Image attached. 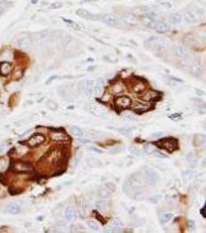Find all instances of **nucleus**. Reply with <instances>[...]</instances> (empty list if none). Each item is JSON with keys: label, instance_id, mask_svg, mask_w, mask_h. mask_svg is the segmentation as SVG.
I'll use <instances>...</instances> for the list:
<instances>
[{"label": "nucleus", "instance_id": "obj_1", "mask_svg": "<svg viewBox=\"0 0 206 233\" xmlns=\"http://www.w3.org/2000/svg\"><path fill=\"white\" fill-rule=\"evenodd\" d=\"M142 188H144V179L139 173H134L133 175H130L124 182V186H123L125 194L131 196V198H136L142 191Z\"/></svg>", "mask_w": 206, "mask_h": 233}, {"label": "nucleus", "instance_id": "obj_50", "mask_svg": "<svg viewBox=\"0 0 206 233\" xmlns=\"http://www.w3.org/2000/svg\"><path fill=\"white\" fill-rule=\"evenodd\" d=\"M163 136V133L162 131H158V133H153L151 134V137L152 139H158V137H162Z\"/></svg>", "mask_w": 206, "mask_h": 233}, {"label": "nucleus", "instance_id": "obj_33", "mask_svg": "<svg viewBox=\"0 0 206 233\" xmlns=\"http://www.w3.org/2000/svg\"><path fill=\"white\" fill-rule=\"evenodd\" d=\"M172 217H173V215H172V214H169V212H167V214H163V215L161 216V219H159V221H161V223L166 225L167 222H169V221L172 220Z\"/></svg>", "mask_w": 206, "mask_h": 233}, {"label": "nucleus", "instance_id": "obj_53", "mask_svg": "<svg viewBox=\"0 0 206 233\" xmlns=\"http://www.w3.org/2000/svg\"><path fill=\"white\" fill-rule=\"evenodd\" d=\"M61 6H63V4H61V3H55V4H52V5H50L52 9H59V8H61Z\"/></svg>", "mask_w": 206, "mask_h": 233}, {"label": "nucleus", "instance_id": "obj_2", "mask_svg": "<svg viewBox=\"0 0 206 233\" xmlns=\"http://www.w3.org/2000/svg\"><path fill=\"white\" fill-rule=\"evenodd\" d=\"M142 175H144V180L150 185H154L159 180L158 173L150 167H144L142 168Z\"/></svg>", "mask_w": 206, "mask_h": 233}, {"label": "nucleus", "instance_id": "obj_9", "mask_svg": "<svg viewBox=\"0 0 206 233\" xmlns=\"http://www.w3.org/2000/svg\"><path fill=\"white\" fill-rule=\"evenodd\" d=\"M77 44L76 39L74 37H71V36H65V37L61 39V45H63V48L65 50H71L75 48V45Z\"/></svg>", "mask_w": 206, "mask_h": 233}, {"label": "nucleus", "instance_id": "obj_28", "mask_svg": "<svg viewBox=\"0 0 206 233\" xmlns=\"http://www.w3.org/2000/svg\"><path fill=\"white\" fill-rule=\"evenodd\" d=\"M123 90H124V87H123V84H120V82H115V84L112 86L111 92L114 93V95H118V93H122Z\"/></svg>", "mask_w": 206, "mask_h": 233}, {"label": "nucleus", "instance_id": "obj_26", "mask_svg": "<svg viewBox=\"0 0 206 233\" xmlns=\"http://www.w3.org/2000/svg\"><path fill=\"white\" fill-rule=\"evenodd\" d=\"M52 36H53V33H52L50 31H42V32L36 34V37L41 41H47V39H50Z\"/></svg>", "mask_w": 206, "mask_h": 233}, {"label": "nucleus", "instance_id": "obj_57", "mask_svg": "<svg viewBox=\"0 0 206 233\" xmlns=\"http://www.w3.org/2000/svg\"><path fill=\"white\" fill-rule=\"evenodd\" d=\"M79 142L80 144H90L91 141H90L89 139H79Z\"/></svg>", "mask_w": 206, "mask_h": 233}, {"label": "nucleus", "instance_id": "obj_36", "mask_svg": "<svg viewBox=\"0 0 206 233\" xmlns=\"http://www.w3.org/2000/svg\"><path fill=\"white\" fill-rule=\"evenodd\" d=\"M86 162H87V164H89L90 167H101V166H102V162L98 161V159H92V158H89Z\"/></svg>", "mask_w": 206, "mask_h": 233}, {"label": "nucleus", "instance_id": "obj_24", "mask_svg": "<svg viewBox=\"0 0 206 233\" xmlns=\"http://www.w3.org/2000/svg\"><path fill=\"white\" fill-rule=\"evenodd\" d=\"M135 111H137V112H146V111H148L150 109V104L148 103H146V102H137L136 104H135V108H134Z\"/></svg>", "mask_w": 206, "mask_h": 233}, {"label": "nucleus", "instance_id": "obj_6", "mask_svg": "<svg viewBox=\"0 0 206 233\" xmlns=\"http://www.w3.org/2000/svg\"><path fill=\"white\" fill-rule=\"evenodd\" d=\"M45 141V137L43 134H34V135H32L28 140H27V145L31 147H34V146H39V145H42L43 142Z\"/></svg>", "mask_w": 206, "mask_h": 233}, {"label": "nucleus", "instance_id": "obj_21", "mask_svg": "<svg viewBox=\"0 0 206 233\" xmlns=\"http://www.w3.org/2000/svg\"><path fill=\"white\" fill-rule=\"evenodd\" d=\"M182 15H180L179 12H172L171 15H169V22H171L172 25H178L182 22Z\"/></svg>", "mask_w": 206, "mask_h": 233}, {"label": "nucleus", "instance_id": "obj_22", "mask_svg": "<svg viewBox=\"0 0 206 233\" xmlns=\"http://www.w3.org/2000/svg\"><path fill=\"white\" fill-rule=\"evenodd\" d=\"M15 44H16L19 48H21V49H26V48H28V47L31 45V44H30V41H28L27 38H25V37L19 38Z\"/></svg>", "mask_w": 206, "mask_h": 233}, {"label": "nucleus", "instance_id": "obj_20", "mask_svg": "<svg viewBox=\"0 0 206 233\" xmlns=\"http://www.w3.org/2000/svg\"><path fill=\"white\" fill-rule=\"evenodd\" d=\"M79 86H80V90H81V92L84 93V95H86L87 97H92V96H93V93H95V91H93V87L85 86V85H82L81 82L79 84Z\"/></svg>", "mask_w": 206, "mask_h": 233}, {"label": "nucleus", "instance_id": "obj_13", "mask_svg": "<svg viewBox=\"0 0 206 233\" xmlns=\"http://www.w3.org/2000/svg\"><path fill=\"white\" fill-rule=\"evenodd\" d=\"M153 30H156L157 32H159V33H167V32L171 31V26H169L167 22H164V21H157L156 25H154Z\"/></svg>", "mask_w": 206, "mask_h": 233}, {"label": "nucleus", "instance_id": "obj_8", "mask_svg": "<svg viewBox=\"0 0 206 233\" xmlns=\"http://www.w3.org/2000/svg\"><path fill=\"white\" fill-rule=\"evenodd\" d=\"M12 168H14L15 172H17V173H28V172H31V170L33 169V167L30 163L21 162V161H20V162H15Z\"/></svg>", "mask_w": 206, "mask_h": 233}, {"label": "nucleus", "instance_id": "obj_41", "mask_svg": "<svg viewBox=\"0 0 206 233\" xmlns=\"http://www.w3.org/2000/svg\"><path fill=\"white\" fill-rule=\"evenodd\" d=\"M47 107L49 108V109H52V111H55V109H58V103L54 102L53 100H48Z\"/></svg>", "mask_w": 206, "mask_h": 233}, {"label": "nucleus", "instance_id": "obj_18", "mask_svg": "<svg viewBox=\"0 0 206 233\" xmlns=\"http://www.w3.org/2000/svg\"><path fill=\"white\" fill-rule=\"evenodd\" d=\"M64 217L66 220H76L77 219V211L71 208V206H68L64 211Z\"/></svg>", "mask_w": 206, "mask_h": 233}, {"label": "nucleus", "instance_id": "obj_16", "mask_svg": "<svg viewBox=\"0 0 206 233\" xmlns=\"http://www.w3.org/2000/svg\"><path fill=\"white\" fill-rule=\"evenodd\" d=\"M12 70V66L9 61H1L0 63V75L1 76H8Z\"/></svg>", "mask_w": 206, "mask_h": 233}, {"label": "nucleus", "instance_id": "obj_35", "mask_svg": "<svg viewBox=\"0 0 206 233\" xmlns=\"http://www.w3.org/2000/svg\"><path fill=\"white\" fill-rule=\"evenodd\" d=\"M154 150L151 145H145V146L142 147V153H145V155H153L154 153Z\"/></svg>", "mask_w": 206, "mask_h": 233}, {"label": "nucleus", "instance_id": "obj_59", "mask_svg": "<svg viewBox=\"0 0 206 233\" xmlns=\"http://www.w3.org/2000/svg\"><path fill=\"white\" fill-rule=\"evenodd\" d=\"M5 150H6V146H5V145L3 144V145H0V152H3V151H5Z\"/></svg>", "mask_w": 206, "mask_h": 233}, {"label": "nucleus", "instance_id": "obj_42", "mask_svg": "<svg viewBox=\"0 0 206 233\" xmlns=\"http://www.w3.org/2000/svg\"><path fill=\"white\" fill-rule=\"evenodd\" d=\"M23 76V69H17L14 72V80H20Z\"/></svg>", "mask_w": 206, "mask_h": 233}, {"label": "nucleus", "instance_id": "obj_39", "mask_svg": "<svg viewBox=\"0 0 206 233\" xmlns=\"http://www.w3.org/2000/svg\"><path fill=\"white\" fill-rule=\"evenodd\" d=\"M134 128H135V126H130V125H129V126H124V128H114V129H115V130H118V131L123 133V134H129Z\"/></svg>", "mask_w": 206, "mask_h": 233}, {"label": "nucleus", "instance_id": "obj_10", "mask_svg": "<svg viewBox=\"0 0 206 233\" xmlns=\"http://www.w3.org/2000/svg\"><path fill=\"white\" fill-rule=\"evenodd\" d=\"M114 104L118 108H129L131 106V100L128 96H120V97H118L115 100Z\"/></svg>", "mask_w": 206, "mask_h": 233}, {"label": "nucleus", "instance_id": "obj_47", "mask_svg": "<svg viewBox=\"0 0 206 233\" xmlns=\"http://www.w3.org/2000/svg\"><path fill=\"white\" fill-rule=\"evenodd\" d=\"M71 231H73V232H84L85 231V227L81 226V225H76L75 227H71Z\"/></svg>", "mask_w": 206, "mask_h": 233}, {"label": "nucleus", "instance_id": "obj_25", "mask_svg": "<svg viewBox=\"0 0 206 233\" xmlns=\"http://www.w3.org/2000/svg\"><path fill=\"white\" fill-rule=\"evenodd\" d=\"M184 20L188 23H192V25L196 23V16H195V14L190 12V11H187V12L184 14Z\"/></svg>", "mask_w": 206, "mask_h": 233}, {"label": "nucleus", "instance_id": "obj_30", "mask_svg": "<svg viewBox=\"0 0 206 233\" xmlns=\"http://www.w3.org/2000/svg\"><path fill=\"white\" fill-rule=\"evenodd\" d=\"M111 191L108 190V189H106V188H101L100 190H98V196L101 199H109L111 198Z\"/></svg>", "mask_w": 206, "mask_h": 233}, {"label": "nucleus", "instance_id": "obj_4", "mask_svg": "<svg viewBox=\"0 0 206 233\" xmlns=\"http://www.w3.org/2000/svg\"><path fill=\"white\" fill-rule=\"evenodd\" d=\"M97 16H98L101 21H103L108 26H112V27H118L119 26V19L113 14H102V15H97Z\"/></svg>", "mask_w": 206, "mask_h": 233}, {"label": "nucleus", "instance_id": "obj_27", "mask_svg": "<svg viewBox=\"0 0 206 233\" xmlns=\"http://www.w3.org/2000/svg\"><path fill=\"white\" fill-rule=\"evenodd\" d=\"M183 174V177L187 179V180H190V179H194L195 177H196V172H195L194 169H187V170H184V172L182 173Z\"/></svg>", "mask_w": 206, "mask_h": 233}, {"label": "nucleus", "instance_id": "obj_60", "mask_svg": "<svg viewBox=\"0 0 206 233\" xmlns=\"http://www.w3.org/2000/svg\"><path fill=\"white\" fill-rule=\"evenodd\" d=\"M4 10H5V6H3V5H0V15H1V14L4 12Z\"/></svg>", "mask_w": 206, "mask_h": 233}, {"label": "nucleus", "instance_id": "obj_46", "mask_svg": "<svg viewBox=\"0 0 206 233\" xmlns=\"http://www.w3.org/2000/svg\"><path fill=\"white\" fill-rule=\"evenodd\" d=\"M96 82V86H100V87H103V85H104V82H106V79H104V77H103V76H101V77H98V79H97V81H95Z\"/></svg>", "mask_w": 206, "mask_h": 233}, {"label": "nucleus", "instance_id": "obj_43", "mask_svg": "<svg viewBox=\"0 0 206 233\" xmlns=\"http://www.w3.org/2000/svg\"><path fill=\"white\" fill-rule=\"evenodd\" d=\"M129 151H130V153L135 155V156H140V155L142 153V151H140V150H137V147H135V146L129 147Z\"/></svg>", "mask_w": 206, "mask_h": 233}, {"label": "nucleus", "instance_id": "obj_58", "mask_svg": "<svg viewBox=\"0 0 206 233\" xmlns=\"http://www.w3.org/2000/svg\"><path fill=\"white\" fill-rule=\"evenodd\" d=\"M120 147H117V148H114V150H111V153H118V152H119L120 151Z\"/></svg>", "mask_w": 206, "mask_h": 233}, {"label": "nucleus", "instance_id": "obj_44", "mask_svg": "<svg viewBox=\"0 0 206 233\" xmlns=\"http://www.w3.org/2000/svg\"><path fill=\"white\" fill-rule=\"evenodd\" d=\"M168 118L172 119V120H174V122H178V120L182 119V114H180V113H174V114H171Z\"/></svg>", "mask_w": 206, "mask_h": 233}, {"label": "nucleus", "instance_id": "obj_5", "mask_svg": "<svg viewBox=\"0 0 206 233\" xmlns=\"http://www.w3.org/2000/svg\"><path fill=\"white\" fill-rule=\"evenodd\" d=\"M145 44H146V47H148V48H151L153 50H162L164 47V43L162 41H159L157 37H150L146 41Z\"/></svg>", "mask_w": 206, "mask_h": 233}, {"label": "nucleus", "instance_id": "obj_17", "mask_svg": "<svg viewBox=\"0 0 206 233\" xmlns=\"http://www.w3.org/2000/svg\"><path fill=\"white\" fill-rule=\"evenodd\" d=\"M52 139L54 141H69V136L63 131H53L52 133Z\"/></svg>", "mask_w": 206, "mask_h": 233}, {"label": "nucleus", "instance_id": "obj_29", "mask_svg": "<svg viewBox=\"0 0 206 233\" xmlns=\"http://www.w3.org/2000/svg\"><path fill=\"white\" fill-rule=\"evenodd\" d=\"M70 131L75 136H82L84 135V130H82L80 126H77V125H71L70 126Z\"/></svg>", "mask_w": 206, "mask_h": 233}, {"label": "nucleus", "instance_id": "obj_12", "mask_svg": "<svg viewBox=\"0 0 206 233\" xmlns=\"http://www.w3.org/2000/svg\"><path fill=\"white\" fill-rule=\"evenodd\" d=\"M4 211L10 215H17L21 212V208H20V205L17 203H10L6 205V208L4 209Z\"/></svg>", "mask_w": 206, "mask_h": 233}, {"label": "nucleus", "instance_id": "obj_31", "mask_svg": "<svg viewBox=\"0 0 206 233\" xmlns=\"http://www.w3.org/2000/svg\"><path fill=\"white\" fill-rule=\"evenodd\" d=\"M86 225L89 226V228H90L91 231H93V232H98V231H100V225L97 223L96 221L90 220V221H87V223H86Z\"/></svg>", "mask_w": 206, "mask_h": 233}, {"label": "nucleus", "instance_id": "obj_49", "mask_svg": "<svg viewBox=\"0 0 206 233\" xmlns=\"http://www.w3.org/2000/svg\"><path fill=\"white\" fill-rule=\"evenodd\" d=\"M153 155H156V156L159 157V158H167V155L163 153V152H161V151H154Z\"/></svg>", "mask_w": 206, "mask_h": 233}, {"label": "nucleus", "instance_id": "obj_34", "mask_svg": "<svg viewBox=\"0 0 206 233\" xmlns=\"http://www.w3.org/2000/svg\"><path fill=\"white\" fill-rule=\"evenodd\" d=\"M194 142H195V146H201V145L204 146L205 145V135H196Z\"/></svg>", "mask_w": 206, "mask_h": 233}, {"label": "nucleus", "instance_id": "obj_48", "mask_svg": "<svg viewBox=\"0 0 206 233\" xmlns=\"http://www.w3.org/2000/svg\"><path fill=\"white\" fill-rule=\"evenodd\" d=\"M187 161L188 162H195V155H194V152H188L187 153Z\"/></svg>", "mask_w": 206, "mask_h": 233}, {"label": "nucleus", "instance_id": "obj_45", "mask_svg": "<svg viewBox=\"0 0 206 233\" xmlns=\"http://www.w3.org/2000/svg\"><path fill=\"white\" fill-rule=\"evenodd\" d=\"M104 188L109 190L111 193H113V191H115V189H117V188H115V184H114V183H111V182H108V183L106 184Z\"/></svg>", "mask_w": 206, "mask_h": 233}, {"label": "nucleus", "instance_id": "obj_32", "mask_svg": "<svg viewBox=\"0 0 206 233\" xmlns=\"http://www.w3.org/2000/svg\"><path fill=\"white\" fill-rule=\"evenodd\" d=\"M112 226L114 227L115 232H120V231H123V227H124L123 222L119 221V220H114V221H112Z\"/></svg>", "mask_w": 206, "mask_h": 233}, {"label": "nucleus", "instance_id": "obj_51", "mask_svg": "<svg viewBox=\"0 0 206 233\" xmlns=\"http://www.w3.org/2000/svg\"><path fill=\"white\" fill-rule=\"evenodd\" d=\"M194 230H195V222L189 221L188 222V231H194Z\"/></svg>", "mask_w": 206, "mask_h": 233}, {"label": "nucleus", "instance_id": "obj_15", "mask_svg": "<svg viewBox=\"0 0 206 233\" xmlns=\"http://www.w3.org/2000/svg\"><path fill=\"white\" fill-rule=\"evenodd\" d=\"M161 96V93L159 92H157V91H154V90H150V91H147L146 93H142V100L145 101V102H150V101H153V100H157V98Z\"/></svg>", "mask_w": 206, "mask_h": 233}, {"label": "nucleus", "instance_id": "obj_55", "mask_svg": "<svg viewBox=\"0 0 206 233\" xmlns=\"http://www.w3.org/2000/svg\"><path fill=\"white\" fill-rule=\"evenodd\" d=\"M109 98H111V93H106L104 96H102V101L107 102V101H109Z\"/></svg>", "mask_w": 206, "mask_h": 233}, {"label": "nucleus", "instance_id": "obj_56", "mask_svg": "<svg viewBox=\"0 0 206 233\" xmlns=\"http://www.w3.org/2000/svg\"><path fill=\"white\" fill-rule=\"evenodd\" d=\"M90 150V151H93V152H97V153H102V151L101 150H98V148H96V147H92V146H90V147H87Z\"/></svg>", "mask_w": 206, "mask_h": 233}, {"label": "nucleus", "instance_id": "obj_40", "mask_svg": "<svg viewBox=\"0 0 206 233\" xmlns=\"http://www.w3.org/2000/svg\"><path fill=\"white\" fill-rule=\"evenodd\" d=\"M61 20H63V21L64 22H66V23H69L70 26H71V27H74L75 30H80V27H81V26L79 25V23H76V22H74V21H71V20H69V19H61Z\"/></svg>", "mask_w": 206, "mask_h": 233}, {"label": "nucleus", "instance_id": "obj_54", "mask_svg": "<svg viewBox=\"0 0 206 233\" xmlns=\"http://www.w3.org/2000/svg\"><path fill=\"white\" fill-rule=\"evenodd\" d=\"M82 209L85 211H89L90 210V204L87 203V201H84V204H82Z\"/></svg>", "mask_w": 206, "mask_h": 233}, {"label": "nucleus", "instance_id": "obj_11", "mask_svg": "<svg viewBox=\"0 0 206 233\" xmlns=\"http://www.w3.org/2000/svg\"><path fill=\"white\" fill-rule=\"evenodd\" d=\"M203 65L201 63H199V61H194V63L192 64V66H190V74H192L194 77H200L203 75Z\"/></svg>", "mask_w": 206, "mask_h": 233}, {"label": "nucleus", "instance_id": "obj_7", "mask_svg": "<svg viewBox=\"0 0 206 233\" xmlns=\"http://www.w3.org/2000/svg\"><path fill=\"white\" fill-rule=\"evenodd\" d=\"M173 52H174V55H176L177 58H179L180 60H187V59H189V56H190L189 50L185 48V47H182V45L174 47Z\"/></svg>", "mask_w": 206, "mask_h": 233}, {"label": "nucleus", "instance_id": "obj_38", "mask_svg": "<svg viewBox=\"0 0 206 233\" xmlns=\"http://www.w3.org/2000/svg\"><path fill=\"white\" fill-rule=\"evenodd\" d=\"M9 166V161L6 157H0V170H4L6 169Z\"/></svg>", "mask_w": 206, "mask_h": 233}, {"label": "nucleus", "instance_id": "obj_52", "mask_svg": "<svg viewBox=\"0 0 206 233\" xmlns=\"http://www.w3.org/2000/svg\"><path fill=\"white\" fill-rule=\"evenodd\" d=\"M161 199V195H156V196H152L148 200H150V203H158V200Z\"/></svg>", "mask_w": 206, "mask_h": 233}, {"label": "nucleus", "instance_id": "obj_3", "mask_svg": "<svg viewBox=\"0 0 206 233\" xmlns=\"http://www.w3.org/2000/svg\"><path fill=\"white\" fill-rule=\"evenodd\" d=\"M157 145L161 146V148H164V150H167V151L172 152L178 147V141L174 137H166V139L159 140L157 142Z\"/></svg>", "mask_w": 206, "mask_h": 233}, {"label": "nucleus", "instance_id": "obj_14", "mask_svg": "<svg viewBox=\"0 0 206 233\" xmlns=\"http://www.w3.org/2000/svg\"><path fill=\"white\" fill-rule=\"evenodd\" d=\"M77 15H79L80 17H82V19H85V20H91V21H95V20L98 19V16H97V15L91 14L89 10H85V9L77 10Z\"/></svg>", "mask_w": 206, "mask_h": 233}, {"label": "nucleus", "instance_id": "obj_19", "mask_svg": "<svg viewBox=\"0 0 206 233\" xmlns=\"http://www.w3.org/2000/svg\"><path fill=\"white\" fill-rule=\"evenodd\" d=\"M131 91H133L134 93H136V95H142V93L146 92V85L144 84V82L139 81V82H136V84L133 86Z\"/></svg>", "mask_w": 206, "mask_h": 233}, {"label": "nucleus", "instance_id": "obj_23", "mask_svg": "<svg viewBox=\"0 0 206 233\" xmlns=\"http://www.w3.org/2000/svg\"><path fill=\"white\" fill-rule=\"evenodd\" d=\"M97 209L100 211H108L109 210V201H107V199H102L97 203Z\"/></svg>", "mask_w": 206, "mask_h": 233}, {"label": "nucleus", "instance_id": "obj_37", "mask_svg": "<svg viewBox=\"0 0 206 233\" xmlns=\"http://www.w3.org/2000/svg\"><path fill=\"white\" fill-rule=\"evenodd\" d=\"M122 17L125 20V21H129V22H134L135 21V16H134L133 14H129V12H123L122 14Z\"/></svg>", "mask_w": 206, "mask_h": 233}]
</instances>
